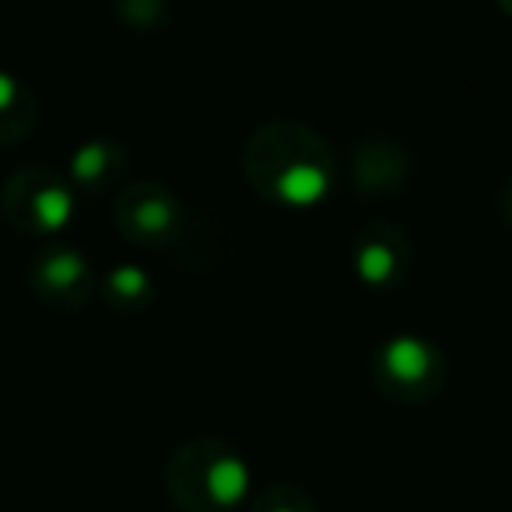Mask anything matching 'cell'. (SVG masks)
Listing matches in <instances>:
<instances>
[{
    "instance_id": "9",
    "label": "cell",
    "mask_w": 512,
    "mask_h": 512,
    "mask_svg": "<svg viewBox=\"0 0 512 512\" xmlns=\"http://www.w3.org/2000/svg\"><path fill=\"white\" fill-rule=\"evenodd\" d=\"M36 120V102L15 74L0 71V148L25 134Z\"/></svg>"
},
{
    "instance_id": "3",
    "label": "cell",
    "mask_w": 512,
    "mask_h": 512,
    "mask_svg": "<svg viewBox=\"0 0 512 512\" xmlns=\"http://www.w3.org/2000/svg\"><path fill=\"white\" fill-rule=\"evenodd\" d=\"M0 207H4L11 225L22 232L50 235L71 225L74 193L50 169H22L8 179Z\"/></svg>"
},
{
    "instance_id": "2",
    "label": "cell",
    "mask_w": 512,
    "mask_h": 512,
    "mask_svg": "<svg viewBox=\"0 0 512 512\" xmlns=\"http://www.w3.org/2000/svg\"><path fill=\"white\" fill-rule=\"evenodd\" d=\"M172 498L186 512H228L249 491V467L239 449L218 439H197L172 456Z\"/></svg>"
},
{
    "instance_id": "5",
    "label": "cell",
    "mask_w": 512,
    "mask_h": 512,
    "mask_svg": "<svg viewBox=\"0 0 512 512\" xmlns=\"http://www.w3.org/2000/svg\"><path fill=\"white\" fill-rule=\"evenodd\" d=\"M32 292L57 309H78L92 292V271L74 249H46L29 267Z\"/></svg>"
},
{
    "instance_id": "8",
    "label": "cell",
    "mask_w": 512,
    "mask_h": 512,
    "mask_svg": "<svg viewBox=\"0 0 512 512\" xmlns=\"http://www.w3.org/2000/svg\"><path fill=\"white\" fill-rule=\"evenodd\" d=\"M123 169V151L113 141H88L74 151L71 158V179L85 190H102L113 183Z\"/></svg>"
},
{
    "instance_id": "11",
    "label": "cell",
    "mask_w": 512,
    "mask_h": 512,
    "mask_svg": "<svg viewBox=\"0 0 512 512\" xmlns=\"http://www.w3.org/2000/svg\"><path fill=\"white\" fill-rule=\"evenodd\" d=\"M256 512H316V505L295 484H278V488H271L256 502Z\"/></svg>"
},
{
    "instance_id": "10",
    "label": "cell",
    "mask_w": 512,
    "mask_h": 512,
    "mask_svg": "<svg viewBox=\"0 0 512 512\" xmlns=\"http://www.w3.org/2000/svg\"><path fill=\"white\" fill-rule=\"evenodd\" d=\"M106 299L116 309H137L151 299V278L141 267H116L106 278Z\"/></svg>"
},
{
    "instance_id": "4",
    "label": "cell",
    "mask_w": 512,
    "mask_h": 512,
    "mask_svg": "<svg viewBox=\"0 0 512 512\" xmlns=\"http://www.w3.org/2000/svg\"><path fill=\"white\" fill-rule=\"evenodd\" d=\"M372 376H376V386L386 397L425 400L442 386L446 362H442L435 344L404 334V337H390V341L376 351Z\"/></svg>"
},
{
    "instance_id": "6",
    "label": "cell",
    "mask_w": 512,
    "mask_h": 512,
    "mask_svg": "<svg viewBox=\"0 0 512 512\" xmlns=\"http://www.w3.org/2000/svg\"><path fill=\"white\" fill-rule=\"evenodd\" d=\"M116 221H120V232L127 235V239L148 246V242H162L176 232L179 204L162 186L141 183L123 193L120 207H116Z\"/></svg>"
},
{
    "instance_id": "7",
    "label": "cell",
    "mask_w": 512,
    "mask_h": 512,
    "mask_svg": "<svg viewBox=\"0 0 512 512\" xmlns=\"http://www.w3.org/2000/svg\"><path fill=\"white\" fill-rule=\"evenodd\" d=\"M351 264L369 288H393L407 267V246L390 225H372L358 235Z\"/></svg>"
},
{
    "instance_id": "1",
    "label": "cell",
    "mask_w": 512,
    "mask_h": 512,
    "mask_svg": "<svg viewBox=\"0 0 512 512\" xmlns=\"http://www.w3.org/2000/svg\"><path fill=\"white\" fill-rule=\"evenodd\" d=\"M249 179L256 190L288 207H313L330 193L334 162L320 137L295 123H274L249 144Z\"/></svg>"
}]
</instances>
